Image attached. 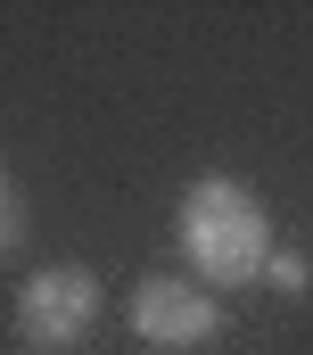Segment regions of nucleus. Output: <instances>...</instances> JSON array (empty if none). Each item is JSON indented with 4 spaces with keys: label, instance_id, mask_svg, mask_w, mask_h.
I'll return each instance as SVG.
<instances>
[{
    "label": "nucleus",
    "instance_id": "1",
    "mask_svg": "<svg viewBox=\"0 0 313 355\" xmlns=\"http://www.w3.org/2000/svg\"><path fill=\"white\" fill-rule=\"evenodd\" d=\"M181 257L198 265L206 289H239V281H264L272 272V215L264 198L231 174H206L181 190Z\"/></svg>",
    "mask_w": 313,
    "mask_h": 355
},
{
    "label": "nucleus",
    "instance_id": "2",
    "mask_svg": "<svg viewBox=\"0 0 313 355\" xmlns=\"http://www.w3.org/2000/svg\"><path fill=\"white\" fill-rule=\"evenodd\" d=\"M91 322H99V281L82 265H50L17 289V331L33 347H75Z\"/></svg>",
    "mask_w": 313,
    "mask_h": 355
},
{
    "label": "nucleus",
    "instance_id": "3",
    "mask_svg": "<svg viewBox=\"0 0 313 355\" xmlns=\"http://www.w3.org/2000/svg\"><path fill=\"white\" fill-rule=\"evenodd\" d=\"M132 331L149 339V347H206L215 331H223V306L198 289V281H141L132 289Z\"/></svg>",
    "mask_w": 313,
    "mask_h": 355
},
{
    "label": "nucleus",
    "instance_id": "4",
    "mask_svg": "<svg viewBox=\"0 0 313 355\" xmlns=\"http://www.w3.org/2000/svg\"><path fill=\"white\" fill-rule=\"evenodd\" d=\"M25 240H33V232H25V190L8 182V190H0V248H25Z\"/></svg>",
    "mask_w": 313,
    "mask_h": 355
},
{
    "label": "nucleus",
    "instance_id": "5",
    "mask_svg": "<svg viewBox=\"0 0 313 355\" xmlns=\"http://www.w3.org/2000/svg\"><path fill=\"white\" fill-rule=\"evenodd\" d=\"M305 281H313V265L297 257V248H280V257H272V289H305Z\"/></svg>",
    "mask_w": 313,
    "mask_h": 355
}]
</instances>
